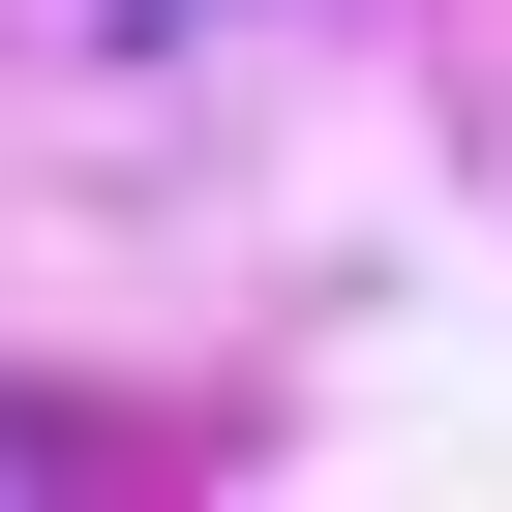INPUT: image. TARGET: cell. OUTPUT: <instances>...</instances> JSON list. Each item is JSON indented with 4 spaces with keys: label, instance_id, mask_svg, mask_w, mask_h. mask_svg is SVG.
Masks as SVG:
<instances>
[{
    "label": "cell",
    "instance_id": "obj_1",
    "mask_svg": "<svg viewBox=\"0 0 512 512\" xmlns=\"http://www.w3.org/2000/svg\"><path fill=\"white\" fill-rule=\"evenodd\" d=\"M31 482H121V422H61V392H0V512Z\"/></svg>",
    "mask_w": 512,
    "mask_h": 512
}]
</instances>
